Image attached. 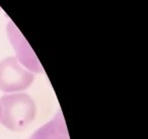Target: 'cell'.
I'll return each instance as SVG.
<instances>
[{
	"instance_id": "obj_5",
	"label": "cell",
	"mask_w": 148,
	"mask_h": 139,
	"mask_svg": "<svg viewBox=\"0 0 148 139\" xmlns=\"http://www.w3.org/2000/svg\"><path fill=\"white\" fill-rule=\"evenodd\" d=\"M1 118H2V108H1V104H0V122H1Z\"/></svg>"
},
{
	"instance_id": "obj_3",
	"label": "cell",
	"mask_w": 148,
	"mask_h": 139,
	"mask_svg": "<svg viewBox=\"0 0 148 139\" xmlns=\"http://www.w3.org/2000/svg\"><path fill=\"white\" fill-rule=\"evenodd\" d=\"M8 32L9 35H10V40L12 42L13 47L15 48L17 52L19 61L23 62V64H25L27 68L33 69L34 71H41L42 68L40 66L39 60L34 55V52H32L31 47L27 45V41L23 39V35L19 34L17 29L14 27V25L9 23Z\"/></svg>"
},
{
	"instance_id": "obj_2",
	"label": "cell",
	"mask_w": 148,
	"mask_h": 139,
	"mask_svg": "<svg viewBox=\"0 0 148 139\" xmlns=\"http://www.w3.org/2000/svg\"><path fill=\"white\" fill-rule=\"evenodd\" d=\"M33 81L34 75L19 64L16 58L8 57L0 62V89L2 92L25 90Z\"/></svg>"
},
{
	"instance_id": "obj_4",
	"label": "cell",
	"mask_w": 148,
	"mask_h": 139,
	"mask_svg": "<svg viewBox=\"0 0 148 139\" xmlns=\"http://www.w3.org/2000/svg\"><path fill=\"white\" fill-rule=\"evenodd\" d=\"M29 139H70L63 114L58 112L51 121L38 129Z\"/></svg>"
},
{
	"instance_id": "obj_1",
	"label": "cell",
	"mask_w": 148,
	"mask_h": 139,
	"mask_svg": "<svg viewBox=\"0 0 148 139\" xmlns=\"http://www.w3.org/2000/svg\"><path fill=\"white\" fill-rule=\"evenodd\" d=\"M0 104L2 108L1 123L14 132L25 130L37 115L35 102L27 94H5L0 98Z\"/></svg>"
}]
</instances>
